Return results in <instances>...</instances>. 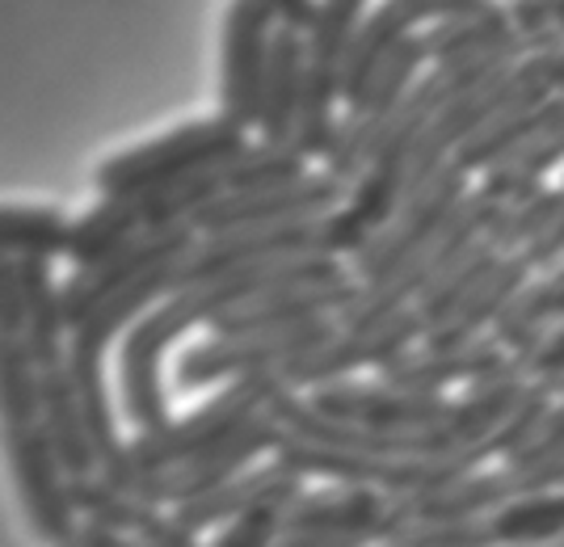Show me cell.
<instances>
[{"instance_id": "cell-1", "label": "cell", "mask_w": 564, "mask_h": 547, "mask_svg": "<svg viewBox=\"0 0 564 547\" xmlns=\"http://www.w3.org/2000/svg\"><path fill=\"white\" fill-rule=\"evenodd\" d=\"M350 270L337 258H286V262H261L249 270H232L219 274L186 291L165 295L152 311H143L140 320L127 329L122 346H118V405L122 417L140 429H161L173 422L169 413V392L161 383V358L165 350L186 337L198 325H212L215 316H224L236 304H249L265 291H282V286H325L346 278Z\"/></svg>"}, {"instance_id": "cell-2", "label": "cell", "mask_w": 564, "mask_h": 547, "mask_svg": "<svg viewBox=\"0 0 564 547\" xmlns=\"http://www.w3.org/2000/svg\"><path fill=\"white\" fill-rule=\"evenodd\" d=\"M240 147H249V131H240L236 122L215 114V119L186 122L169 135L135 143L118 156H106L97 165L94 182L101 198H143L161 186L224 168Z\"/></svg>"}, {"instance_id": "cell-3", "label": "cell", "mask_w": 564, "mask_h": 547, "mask_svg": "<svg viewBox=\"0 0 564 547\" xmlns=\"http://www.w3.org/2000/svg\"><path fill=\"white\" fill-rule=\"evenodd\" d=\"M286 392L279 371H258V375H245L232 380L224 392H215L207 405H198L186 417H173L161 429H143L127 442V459H131V472L140 477H156L169 468H182L198 455L215 451L224 438H232L245 422H253L258 413L279 401Z\"/></svg>"}, {"instance_id": "cell-4", "label": "cell", "mask_w": 564, "mask_h": 547, "mask_svg": "<svg viewBox=\"0 0 564 547\" xmlns=\"http://www.w3.org/2000/svg\"><path fill=\"white\" fill-rule=\"evenodd\" d=\"M367 18V0H321V13L312 30L304 34L307 43V76H304V110L295 122L291 143L304 152L307 161H325L337 140V97L346 80V59H350L354 34Z\"/></svg>"}, {"instance_id": "cell-5", "label": "cell", "mask_w": 564, "mask_h": 547, "mask_svg": "<svg viewBox=\"0 0 564 547\" xmlns=\"http://www.w3.org/2000/svg\"><path fill=\"white\" fill-rule=\"evenodd\" d=\"M0 451H4L9 477H13V489L22 497L25 523L34 530V539L47 547L76 544L80 514L72 501V477L59 463L55 447L47 442L43 426L0 429Z\"/></svg>"}, {"instance_id": "cell-6", "label": "cell", "mask_w": 564, "mask_h": 547, "mask_svg": "<svg viewBox=\"0 0 564 547\" xmlns=\"http://www.w3.org/2000/svg\"><path fill=\"white\" fill-rule=\"evenodd\" d=\"M333 320H312L300 329H274V333H240V337H207L189 346L173 362V387L198 392L219 380H245L258 371H279L291 358L312 354L325 341H333Z\"/></svg>"}, {"instance_id": "cell-7", "label": "cell", "mask_w": 564, "mask_h": 547, "mask_svg": "<svg viewBox=\"0 0 564 547\" xmlns=\"http://www.w3.org/2000/svg\"><path fill=\"white\" fill-rule=\"evenodd\" d=\"M464 177L468 173L459 165H447L417 198L400 203V211L354 253L350 262L354 278L362 286L383 283V278H392L397 270H404V265L413 262L422 249H430L438 240V232L451 223V215L459 211V203L468 198L464 194Z\"/></svg>"}, {"instance_id": "cell-8", "label": "cell", "mask_w": 564, "mask_h": 547, "mask_svg": "<svg viewBox=\"0 0 564 547\" xmlns=\"http://www.w3.org/2000/svg\"><path fill=\"white\" fill-rule=\"evenodd\" d=\"M425 68V47L422 39H404L388 59L383 68L376 72V80L367 85V94L358 97V106H350L346 122L337 127V140H333V152L325 156V173H333L337 182H358L367 161L376 156L379 140L388 131V122L397 119L400 101L409 97V89L422 80L417 72Z\"/></svg>"}, {"instance_id": "cell-9", "label": "cell", "mask_w": 564, "mask_h": 547, "mask_svg": "<svg viewBox=\"0 0 564 547\" xmlns=\"http://www.w3.org/2000/svg\"><path fill=\"white\" fill-rule=\"evenodd\" d=\"M346 182L333 173H304L300 182H286L274 190L224 194L203 215H194V237H219V232H245V228H279L300 219H325L346 207Z\"/></svg>"}, {"instance_id": "cell-10", "label": "cell", "mask_w": 564, "mask_h": 547, "mask_svg": "<svg viewBox=\"0 0 564 547\" xmlns=\"http://www.w3.org/2000/svg\"><path fill=\"white\" fill-rule=\"evenodd\" d=\"M279 18L265 0H232L224 22V72H219V114L240 131H258L261 89Z\"/></svg>"}, {"instance_id": "cell-11", "label": "cell", "mask_w": 564, "mask_h": 547, "mask_svg": "<svg viewBox=\"0 0 564 547\" xmlns=\"http://www.w3.org/2000/svg\"><path fill=\"white\" fill-rule=\"evenodd\" d=\"M325 258L321 253V219L279 223V228H245V232H219L198 237L189 253L173 270V291H186L232 270H249L261 262H286V258Z\"/></svg>"}, {"instance_id": "cell-12", "label": "cell", "mask_w": 564, "mask_h": 547, "mask_svg": "<svg viewBox=\"0 0 564 547\" xmlns=\"http://www.w3.org/2000/svg\"><path fill=\"white\" fill-rule=\"evenodd\" d=\"M413 341H425V320L417 316V308H404L397 316H388L376 329H358V333H337L333 341H325L321 350L312 354L291 358L286 367H279L286 392H300V387H325V383H341L350 371L362 367H388L400 354H409Z\"/></svg>"}, {"instance_id": "cell-13", "label": "cell", "mask_w": 564, "mask_h": 547, "mask_svg": "<svg viewBox=\"0 0 564 547\" xmlns=\"http://www.w3.org/2000/svg\"><path fill=\"white\" fill-rule=\"evenodd\" d=\"M282 434L286 429L270 417V413H258L253 422L236 429L232 438H224L215 451L189 459L182 468H169V472H156V477H140L135 480V497L152 501V505H182V501L207 497L219 484L236 480L240 472L253 468V459H261L265 451H279Z\"/></svg>"}, {"instance_id": "cell-14", "label": "cell", "mask_w": 564, "mask_h": 547, "mask_svg": "<svg viewBox=\"0 0 564 547\" xmlns=\"http://www.w3.org/2000/svg\"><path fill=\"white\" fill-rule=\"evenodd\" d=\"M194 228L182 223V228H156V232H143L135 237L127 249H118L115 258L97 265H85V270H72L68 278L59 283V295H64V316H68V329H76L85 316H94L110 295H118L122 286L140 283L152 270L161 265L182 262L194 244Z\"/></svg>"}, {"instance_id": "cell-15", "label": "cell", "mask_w": 564, "mask_h": 547, "mask_svg": "<svg viewBox=\"0 0 564 547\" xmlns=\"http://www.w3.org/2000/svg\"><path fill=\"white\" fill-rule=\"evenodd\" d=\"M362 283L346 274L337 283L325 286H282V291H265L249 304H236L224 316H215L212 337H240V333H274V329H300L312 320H333L358 299Z\"/></svg>"}, {"instance_id": "cell-16", "label": "cell", "mask_w": 564, "mask_h": 547, "mask_svg": "<svg viewBox=\"0 0 564 547\" xmlns=\"http://www.w3.org/2000/svg\"><path fill=\"white\" fill-rule=\"evenodd\" d=\"M307 405L316 408L329 422H346V426L367 429H434L451 417L443 396H409V392H392L383 383H325L307 396Z\"/></svg>"}, {"instance_id": "cell-17", "label": "cell", "mask_w": 564, "mask_h": 547, "mask_svg": "<svg viewBox=\"0 0 564 547\" xmlns=\"http://www.w3.org/2000/svg\"><path fill=\"white\" fill-rule=\"evenodd\" d=\"M304 497V477H295L291 468H282L279 459L274 463H261V468H249L236 480L219 484L207 497H194L173 505L177 523L203 535V530H215V526H228L236 518H245L249 510H261V505H295Z\"/></svg>"}, {"instance_id": "cell-18", "label": "cell", "mask_w": 564, "mask_h": 547, "mask_svg": "<svg viewBox=\"0 0 564 547\" xmlns=\"http://www.w3.org/2000/svg\"><path fill=\"white\" fill-rule=\"evenodd\" d=\"M72 501H76L80 523L115 526L148 547H198V535L177 523V514H165V505H152L127 489H115L101 477L72 480Z\"/></svg>"}, {"instance_id": "cell-19", "label": "cell", "mask_w": 564, "mask_h": 547, "mask_svg": "<svg viewBox=\"0 0 564 547\" xmlns=\"http://www.w3.org/2000/svg\"><path fill=\"white\" fill-rule=\"evenodd\" d=\"M501 375H514L506 362L497 341H471L464 350H409L397 362L383 367V387L392 392H409V396H438L447 383L459 380H501Z\"/></svg>"}, {"instance_id": "cell-20", "label": "cell", "mask_w": 564, "mask_h": 547, "mask_svg": "<svg viewBox=\"0 0 564 547\" xmlns=\"http://www.w3.org/2000/svg\"><path fill=\"white\" fill-rule=\"evenodd\" d=\"M304 76H307L304 34L279 25L274 47H270V68H265V89H261L258 135L265 143H291L300 110H304Z\"/></svg>"}, {"instance_id": "cell-21", "label": "cell", "mask_w": 564, "mask_h": 547, "mask_svg": "<svg viewBox=\"0 0 564 547\" xmlns=\"http://www.w3.org/2000/svg\"><path fill=\"white\" fill-rule=\"evenodd\" d=\"M18 274H22V341L43 371L64 367L72 329L64 316L59 278L51 274V262H18Z\"/></svg>"}, {"instance_id": "cell-22", "label": "cell", "mask_w": 564, "mask_h": 547, "mask_svg": "<svg viewBox=\"0 0 564 547\" xmlns=\"http://www.w3.org/2000/svg\"><path fill=\"white\" fill-rule=\"evenodd\" d=\"M527 270H531L527 253L522 258H501L494 274L459 304V311L425 333V350H464V346H471L480 337V329L489 320H501V311L518 299V291L527 286Z\"/></svg>"}, {"instance_id": "cell-23", "label": "cell", "mask_w": 564, "mask_h": 547, "mask_svg": "<svg viewBox=\"0 0 564 547\" xmlns=\"http://www.w3.org/2000/svg\"><path fill=\"white\" fill-rule=\"evenodd\" d=\"M39 426H43L47 442L55 447V455L68 468L72 480L97 477L94 438H89V426H85L80 396H76V383H72L68 367L43 371V413H39Z\"/></svg>"}, {"instance_id": "cell-24", "label": "cell", "mask_w": 564, "mask_h": 547, "mask_svg": "<svg viewBox=\"0 0 564 547\" xmlns=\"http://www.w3.org/2000/svg\"><path fill=\"white\" fill-rule=\"evenodd\" d=\"M135 237H143V215L135 198H101L80 219H72L68 262L72 270H85L106 258H115L118 249H127Z\"/></svg>"}, {"instance_id": "cell-25", "label": "cell", "mask_w": 564, "mask_h": 547, "mask_svg": "<svg viewBox=\"0 0 564 547\" xmlns=\"http://www.w3.org/2000/svg\"><path fill=\"white\" fill-rule=\"evenodd\" d=\"M72 219L59 207L0 203V253L13 262H55L68 258Z\"/></svg>"}, {"instance_id": "cell-26", "label": "cell", "mask_w": 564, "mask_h": 547, "mask_svg": "<svg viewBox=\"0 0 564 547\" xmlns=\"http://www.w3.org/2000/svg\"><path fill=\"white\" fill-rule=\"evenodd\" d=\"M425 47V59L434 64H451V59H471V55H485V51L501 47L506 39H514V22H510V9L501 4H485L476 13L464 18H447V22H434L425 34H417Z\"/></svg>"}, {"instance_id": "cell-27", "label": "cell", "mask_w": 564, "mask_h": 547, "mask_svg": "<svg viewBox=\"0 0 564 547\" xmlns=\"http://www.w3.org/2000/svg\"><path fill=\"white\" fill-rule=\"evenodd\" d=\"M43 413V367L22 337H0V429L39 426Z\"/></svg>"}, {"instance_id": "cell-28", "label": "cell", "mask_w": 564, "mask_h": 547, "mask_svg": "<svg viewBox=\"0 0 564 547\" xmlns=\"http://www.w3.org/2000/svg\"><path fill=\"white\" fill-rule=\"evenodd\" d=\"M307 173V156L295 143H249L240 147L228 165L219 168L224 194H249V190H274L286 182H300Z\"/></svg>"}, {"instance_id": "cell-29", "label": "cell", "mask_w": 564, "mask_h": 547, "mask_svg": "<svg viewBox=\"0 0 564 547\" xmlns=\"http://www.w3.org/2000/svg\"><path fill=\"white\" fill-rule=\"evenodd\" d=\"M552 320H564V270L518 291V299L497 320V346H518L527 354L540 346V333Z\"/></svg>"}, {"instance_id": "cell-30", "label": "cell", "mask_w": 564, "mask_h": 547, "mask_svg": "<svg viewBox=\"0 0 564 547\" xmlns=\"http://www.w3.org/2000/svg\"><path fill=\"white\" fill-rule=\"evenodd\" d=\"M215 198H224V177L219 168L215 173H198V177H186V182H173V186H161V190L135 198L143 215V232H156V228H182V223H194V215H203Z\"/></svg>"}, {"instance_id": "cell-31", "label": "cell", "mask_w": 564, "mask_h": 547, "mask_svg": "<svg viewBox=\"0 0 564 547\" xmlns=\"http://www.w3.org/2000/svg\"><path fill=\"white\" fill-rule=\"evenodd\" d=\"M497 262H501V258H497L494 244H480V249L471 253L468 262L455 265V270H451L447 278L434 286L425 299H417V316L425 320V333H430V329H438L443 320H451V316L459 311V304L468 299L471 291H476V286H480L485 278H489V274H494Z\"/></svg>"}, {"instance_id": "cell-32", "label": "cell", "mask_w": 564, "mask_h": 547, "mask_svg": "<svg viewBox=\"0 0 564 547\" xmlns=\"http://www.w3.org/2000/svg\"><path fill=\"white\" fill-rule=\"evenodd\" d=\"M564 207V190H540L527 203H514L510 211L497 215L494 232H489V244L494 249H514V244H535V240L556 223V215Z\"/></svg>"}, {"instance_id": "cell-33", "label": "cell", "mask_w": 564, "mask_h": 547, "mask_svg": "<svg viewBox=\"0 0 564 547\" xmlns=\"http://www.w3.org/2000/svg\"><path fill=\"white\" fill-rule=\"evenodd\" d=\"M564 530V497L561 501H531V505H518L510 510L501 523H497V539H547Z\"/></svg>"}, {"instance_id": "cell-34", "label": "cell", "mask_w": 564, "mask_h": 547, "mask_svg": "<svg viewBox=\"0 0 564 547\" xmlns=\"http://www.w3.org/2000/svg\"><path fill=\"white\" fill-rule=\"evenodd\" d=\"M282 514L286 505H261V510H249L245 518L228 523L219 535H215L212 547H274L282 535Z\"/></svg>"}, {"instance_id": "cell-35", "label": "cell", "mask_w": 564, "mask_h": 547, "mask_svg": "<svg viewBox=\"0 0 564 547\" xmlns=\"http://www.w3.org/2000/svg\"><path fill=\"white\" fill-rule=\"evenodd\" d=\"M510 371H531L540 383L564 380V325L556 333L543 337L535 350H527V354L518 358V367H510Z\"/></svg>"}, {"instance_id": "cell-36", "label": "cell", "mask_w": 564, "mask_h": 547, "mask_svg": "<svg viewBox=\"0 0 564 547\" xmlns=\"http://www.w3.org/2000/svg\"><path fill=\"white\" fill-rule=\"evenodd\" d=\"M0 337H22V274L0 253Z\"/></svg>"}, {"instance_id": "cell-37", "label": "cell", "mask_w": 564, "mask_h": 547, "mask_svg": "<svg viewBox=\"0 0 564 547\" xmlns=\"http://www.w3.org/2000/svg\"><path fill=\"white\" fill-rule=\"evenodd\" d=\"M564 451V408H556V413H547L540 422V438L531 442V447H522V472L527 468H540V463H547V459H556V455Z\"/></svg>"}, {"instance_id": "cell-38", "label": "cell", "mask_w": 564, "mask_h": 547, "mask_svg": "<svg viewBox=\"0 0 564 547\" xmlns=\"http://www.w3.org/2000/svg\"><path fill=\"white\" fill-rule=\"evenodd\" d=\"M265 4L279 18L282 30H300V34H307L316 13H321V0H265Z\"/></svg>"}, {"instance_id": "cell-39", "label": "cell", "mask_w": 564, "mask_h": 547, "mask_svg": "<svg viewBox=\"0 0 564 547\" xmlns=\"http://www.w3.org/2000/svg\"><path fill=\"white\" fill-rule=\"evenodd\" d=\"M76 547H148V544H140V539L127 535V530H115V526L80 523V530H76Z\"/></svg>"}, {"instance_id": "cell-40", "label": "cell", "mask_w": 564, "mask_h": 547, "mask_svg": "<svg viewBox=\"0 0 564 547\" xmlns=\"http://www.w3.org/2000/svg\"><path fill=\"white\" fill-rule=\"evenodd\" d=\"M564 253V207H561V215H556V223L543 232L531 249H527V262L531 265H552L556 258Z\"/></svg>"}, {"instance_id": "cell-41", "label": "cell", "mask_w": 564, "mask_h": 547, "mask_svg": "<svg viewBox=\"0 0 564 547\" xmlns=\"http://www.w3.org/2000/svg\"><path fill=\"white\" fill-rule=\"evenodd\" d=\"M543 72H547V85H552V94H564V47L543 51Z\"/></svg>"}, {"instance_id": "cell-42", "label": "cell", "mask_w": 564, "mask_h": 547, "mask_svg": "<svg viewBox=\"0 0 564 547\" xmlns=\"http://www.w3.org/2000/svg\"><path fill=\"white\" fill-rule=\"evenodd\" d=\"M68 547H76V544H68Z\"/></svg>"}]
</instances>
